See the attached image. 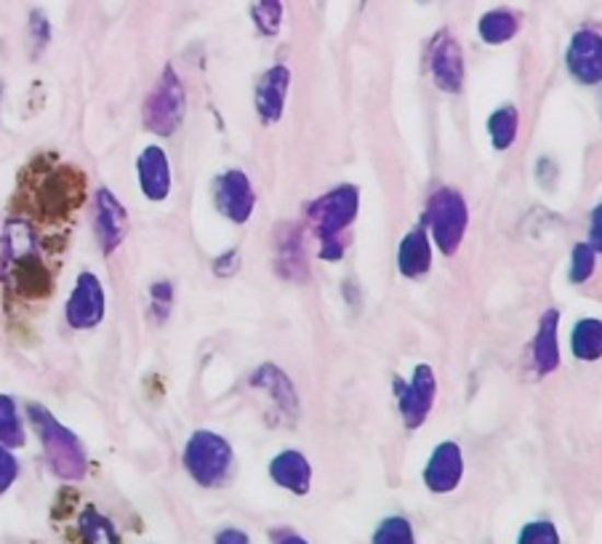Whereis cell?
Masks as SVG:
<instances>
[{
    "label": "cell",
    "mask_w": 602,
    "mask_h": 544,
    "mask_svg": "<svg viewBox=\"0 0 602 544\" xmlns=\"http://www.w3.org/2000/svg\"><path fill=\"white\" fill-rule=\"evenodd\" d=\"M251 382H254V387H262L264 393H269V398L278 403L280 412H286L288 417H293V414L299 412V401L297 393H293L291 379L282 374L280 369H275V366H262Z\"/></svg>",
    "instance_id": "cell-19"
},
{
    "label": "cell",
    "mask_w": 602,
    "mask_h": 544,
    "mask_svg": "<svg viewBox=\"0 0 602 544\" xmlns=\"http://www.w3.org/2000/svg\"><path fill=\"white\" fill-rule=\"evenodd\" d=\"M288 85H291V72L288 67L275 65L256 83V109H259L264 124H278L286 109Z\"/></svg>",
    "instance_id": "cell-16"
},
{
    "label": "cell",
    "mask_w": 602,
    "mask_h": 544,
    "mask_svg": "<svg viewBox=\"0 0 602 544\" xmlns=\"http://www.w3.org/2000/svg\"><path fill=\"white\" fill-rule=\"evenodd\" d=\"M280 267H282V275L306 273L304 254H301V238L291 235L280 243Z\"/></svg>",
    "instance_id": "cell-30"
},
{
    "label": "cell",
    "mask_w": 602,
    "mask_h": 544,
    "mask_svg": "<svg viewBox=\"0 0 602 544\" xmlns=\"http://www.w3.org/2000/svg\"><path fill=\"white\" fill-rule=\"evenodd\" d=\"M429 65H432V78L448 94H456L464 85V54L453 35H440L429 51Z\"/></svg>",
    "instance_id": "cell-12"
},
{
    "label": "cell",
    "mask_w": 602,
    "mask_h": 544,
    "mask_svg": "<svg viewBox=\"0 0 602 544\" xmlns=\"http://www.w3.org/2000/svg\"><path fill=\"white\" fill-rule=\"evenodd\" d=\"M89 198V174L76 163L38 155L20 174L11 213L24 219L43 241L67 248V232Z\"/></svg>",
    "instance_id": "cell-1"
},
{
    "label": "cell",
    "mask_w": 602,
    "mask_h": 544,
    "mask_svg": "<svg viewBox=\"0 0 602 544\" xmlns=\"http://www.w3.org/2000/svg\"><path fill=\"white\" fill-rule=\"evenodd\" d=\"M30 40H33V54L38 57L43 48L51 40V24H48V16L43 11H33L30 16Z\"/></svg>",
    "instance_id": "cell-31"
},
{
    "label": "cell",
    "mask_w": 602,
    "mask_h": 544,
    "mask_svg": "<svg viewBox=\"0 0 602 544\" xmlns=\"http://www.w3.org/2000/svg\"><path fill=\"white\" fill-rule=\"evenodd\" d=\"M594 262H598V252L589 243H579L570 256V280L574 283H587L594 273Z\"/></svg>",
    "instance_id": "cell-28"
},
{
    "label": "cell",
    "mask_w": 602,
    "mask_h": 544,
    "mask_svg": "<svg viewBox=\"0 0 602 544\" xmlns=\"http://www.w3.org/2000/svg\"><path fill=\"white\" fill-rule=\"evenodd\" d=\"M275 544H310L304 540V536L293 534V531H282V534L275 540Z\"/></svg>",
    "instance_id": "cell-37"
},
{
    "label": "cell",
    "mask_w": 602,
    "mask_h": 544,
    "mask_svg": "<svg viewBox=\"0 0 602 544\" xmlns=\"http://www.w3.org/2000/svg\"><path fill=\"white\" fill-rule=\"evenodd\" d=\"M464 456L456 443H440L424 470V483L432 494H448L462 483Z\"/></svg>",
    "instance_id": "cell-14"
},
{
    "label": "cell",
    "mask_w": 602,
    "mask_h": 544,
    "mask_svg": "<svg viewBox=\"0 0 602 544\" xmlns=\"http://www.w3.org/2000/svg\"><path fill=\"white\" fill-rule=\"evenodd\" d=\"M481 38L485 43H490V46H501V43L512 40L514 35H518L520 30V20L518 14H512V11H488V14L481 20Z\"/></svg>",
    "instance_id": "cell-24"
},
{
    "label": "cell",
    "mask_w": 602,
    "mask_h": 544,
    "mask_svg": "<svg viewBox=\"0 0 602 544\" xmlns=\"http://www.w3.org/2000/svg\"><path fill=\"white\" fill-rule=\"evenodd\" d=\"M78 534L83 544H120V534L107 516H102L94 505H85L78 516Z\"/></svg>",
    "instance_id": "cell-21"
},
{
    "label": "cell",
    "mask_w": 602,
    "mask_h": 544,
    "mask_svg": "<svg viewBox=\"0 0 602 544\" xmlns=\"http://www.w3.org/2000/svg\"><path fill=\"white\" fill-rule=\"evenodd\" d=\"M371 544H416V531L408 518H384V521L377 525V531H373Z\"/></svg>",
    "instance_id": "cell-26"
},
{
    "label": "cell",
    "mask_w": 602,
    "mask_h": 544,
    "mask_svg": "<svg viewBox=\"0 0 602 544\" xmlns=\"http://www.w3.org/2000/svg\"><path fill=\"white\" fill-rule=\"evenodd\" d=\"M466 211L464 198L453 189H440L432 200H429V228L435 232V241L445 254H456L462 246L466 232Z\"/></svg>",
    "instance_id": "cell-7"
},
{
    "label": "cell",
    "mask_w": 602,
    "mask_h": 544,
    "mask_svg": "<svg viewBox=\"0 0 602 544\" xmlns=\"http://www.w3.org/2000/svg\"><path fill=\"white\" fill-rule=\"evenodd\" d=\"M568 70L576 81L592 85L602 81V35L579 30L568 46Z\"/></svg>",
    "instance_id": "cell-11"
},
{
    "label": "cell",
    "mask_w": 602,
    "mask_h": 544,
    "mask_svg": "<svg viewBox=\"0 0 602 544\" xmlns=\"http://www.w3.org/2000/svg\"><path fill=\"white\" fill-rule=\"evenodd\" d=\"M141 195L152 204H163L171 195V163L163 147L150 144L139 152L137 161Z\"/></svg>",
    "instance_id": "cell-13"
},
{
    "label": "cell",
    "mask_w": 602,
    "mask_h": 544,
    "mask_svg": "<svg viewBox=\"0 0 602 544\" xmlns=\"http://www.w3.org/2000/svg\"><path fill=\"white\" fill-rule=\"evenodd\" d=\"M213 204H217V209L224 213L230 222L245 224L256 209L254 185H251V180L243 171H224V174L213 182Z\"/></svg>",
    "instance_id": "cell-9"
},
{
    "label": "cell",
    "mask_w": 602,
    "mask_h": 544,
    "mask_svg": "<svg viewBox=\"0 0 602 544\" xmlns=\"http://www.w3.org/2000/svg\"><path fill=\"white\" fill-rule=\"evenodd\" d=\"M16 478H20V462L11 454V449L0 445V497L14 486Z\"/></svg>",
    "instance_id": "cell-32"
},
{
    "label": "cell",
    "mask_w": 602,
    "mask_h": 544,
    "mask_svg": "<svg viewBox=\"0 0 602 544\" xmlns=\"http://www.w3.org/2000/svg\"><path fill=\"white\" fill-rule=\"evenodd\" d=\"M518 544H563L560 531L552 521H533L522 525Z\"/></svg>",
    "instance_id": "cell-29"
},
{
    "label": "cell",
    "mask_w": 602,
    "mask_h": 544,
    "mask_svg": "<svg viewBox=\"0 0 602 544\" xmlns=\"http://www.w3.org/2000/svg\"><path fill=\"white\" fill-rule=\"evenodd\" d=\"M0 100H3V78H0Z\"/></svg>",
    "instance_id": "cell-38"
},
{
    "label": "cell",
    "mask_w": 602,
    "mask_h": 544,
    "mask_svg": "<svg viewBox=\"0 0 602 544\" xmlns=\"http://www.w3.org/2000/svg\"><path fill=\"white\" fill-rule=\"evenodd\" d=\"M269 478L278 483L280 488H286V491L304 497V494H310L312 486V467L306 456L299 454V451H282V454L269 462Z\"/></svg>",
    "instance_id": "cell-17"
},
{
    "label": "cell",
    "mask_w": 602,
    "mask_h": 544,
    "mask_svg": "<svg viewBox=\"0 0 602 544\" xmlns=\"http://www.w3.org/2000/svg\"><path fill=\"white\" fill-rule=\"evenodd\" d=\"M27 419L35 427V432H38L40 445L46 451V460L51 464L54 475L70 483L83 481L85 470H89V454H85L81 438L72 430H67L48 408L38 406V403H30Z\"/></svg>",
    "instance_id": "cell-3"
},
{
    "label": "cell",
    "mask_w": 602,
    "mask_h": 544,
    "mask_svg": "<svg viewBox=\"0 0 602 544\" xmlns=\"http://www.w3.org/2000/svg\"><path fill=\"white\" fill-rule=\"evenodd\" d=\"M24 443H27V432H24L16 401L11 395H0V445L14 451L24 449Z\"/></svg>",
    "instance_id": "cell-23"
},
{
    "label": "cell",
    "mask_w": 602,
    "mask_h": 544,
    "mask_svg": "<svg viewBox=\"0 0 602 544\" xmlns=\"http://www.w3.org/2000/svg\"><path fill=\"white\" fill-rule=\"evenodd\" d=\"M184 470L193 475V481L202 488H219L221 483L230 478L232 464H235V454L232 445L217 432L198 430L187 440L184 449Z\"/></svg>",
    "instance_id": "cell-5"
},
{
    "label": "cell",
    "mask_w": 602,
    "mask_h": 544,
    "mask_svg": "<svg viewBox=\"0 0 602 544\" xmlns=\"http://www.w3.org/2000/svg\"><path fill=\"white\" fill-rule=\"evenodd\" d=\"M65 248L51 246L20 217H11L3 232L0 252V283L5 291V308L14 313L38 308L54 297L59 259Z\"/></svg>",
    "instance_id": "cell-2"
},
{
    "label": "cell",
    "mask_w": 602,
    "mask_h": 544,
    "mask_svg": "<svg viewBox=\"0 0 602 544\" xmlns=\"http://www.w3.org/2000/svg\"><path fill=\"white\" fill-rule=\"evenodd\" d=\"M171 302H174V289H171V283H155L152 286V304H155L158 315L169 313Z\"/></svg>",
    "instance_id": "cell-33"
},
{
    "label": "cell",
    "mask_w": 602,
    "mask_h": 544,
    "mask_svg": "<svg viewBox=\"0 0 602 544\" xmlns=\"http://www.w3.org/2000/svg\"><path fill=\"white\" fill-rule=\"evenodd\" d=\"M251 16H254V24L259 27V33L273 38V35L280 33L282 0H256L254 9H251Z\"/></svg>",
    "instance_id": "cell-27"
},
{
    "label": "cell",
    "mask_w": 602,
    "mask_h": 544,
    "mask_svg": "<svg viewBox=\"0 0 602 544\" xmlns=\"http://www.w3.org/2000/svg\"><path fill=\"white\" fill-rule=\"evenodd\" d=\"M213 544H251V536L243 529H221L213 536Z\"/></svg>",
    "instance_id": "cell-36"
},
{
    "label": "cell",
    "mask_w": 602,
    "mask_h": 544,
    "mask_svg": "<svg viewBox=\"0 0 602 544\" xmlns=\"http://www.w3.org/2000/svg\"><path fill=\"white\" fill-rule=\"evenodd\" d=\"M238 265H241V256H238V252H227L213 262V273H217L219 278H230V275L238 273Z\"/></svg>",
    "instance_id": "cell-34"
},
{
    "label": "cell",
    "mask_w": 602,
    "mask_h": 544,
    "mask_svg": "<svg viewBox=\"0 0 602 544\" xmlns=\"http://www.w3.org/2000/svg\"><path fill=\"white\" fill-rule=\"evenodd\" d=\"M518 109L501 107L488 118V134L496 150H509L518 139Z\"/></svg>",
    "instance_id": "cell-25"
},
{
    "label": "cell",
    "mask_w": 602,
    "mask_h": 544,
    "mask_svg": "<svg viewBox=\"0 0 602 544\" xmlns=\"http://www.w3.org/2000/svg\"><path fill=\"white\" fill-rule=\"evenodd\" d=\"M128 228V213L123 209V204L109 193L107 187H102L96 193V211H94V232L96 241H100L104 254H113L115 248L126 241Z\"/></svg>",
    "instance_id": "cell-10"
},
{
    "label": "cell",
    "mask_w": 602,
    "mask_h": 544,
    "mask_svg": "<svg viewBox=\"0 0 602 544\" xmlns=\"http://www.w3.org/2000/svg\"><path fill=\"white\" fill-rule=\"evenodd\" d=\"M107 313V293H104L102 280L94 273H81L76 280V289H72L70 299H67V326L72 332H89L96 328L104 321Z\"/></svg>",
    "instance_id": "cell-8"
},
{
    "label": "cell",
    "mask_w": 602,
    "mask_h": 544,
    "mask_svg": "<svg viewBox=\"0 0 602 544\" xmlns=\"http://www.w3.org/2000/svg\"><path fill=\"white\" fill-rule=\"evenodd\" d=\"M570 345H574V356L579 360H587V363L600 360L602 358V321H598V317H583V321L576 323Z\"/></svg>",
    "instance_id": "cell-22"
},
{
    "label": "cell",
    "mask_w": 602,
    "mask_h": 544,
    "mask_svg": "<svg viewBox=\"0 0 602 544\" xmlns=\"http://www.w3.org/2000/svg\"><path fill=\"white\" fill-rule=\"evenodd\" d=\"M589 246H592L598 254H602V204L594 206V211H592V224H589Z\"/></svg>",
    "instance_id": "cell-35"
},
{
    "label": "cell",
    "mask_w": 602,
    "mask_h": 544,
    "mask_svg": "<svg viewBox=\"0 0 602 544\" xmlns=\"http://www.w3.org/2000/svg\"><path fill=\"white\" fill-rule=\"evenodd\" d=\"M557 326H560V313L557 310H549L542 317V326H539V336H536V366L542 374H549L560 366V345H557Z\"/></svg>",
    "instance_id": "cell-20"
},
{
    "label": "cell",
    "mask_w": 602,
    "mask_h": 544,
    "mask_svg": "<svg viewBox=\"0 0 602 544\" xmlns=\"http://www.w3.org/2000/svg\"><path fill=\"white\" fill-rule=\"evenodd\" d=\"M435 390H438V384H435V371L429 369V366H419L414 379H410V384L401 395V414L405 425L408 427L424 425V419H427L429 412H432Z\"/></svg>",
    "instance_id": "cell-15"
},
{
    "label": "cell",
    "mask_w": 602,
    "mask_h": 544,
    "mask_svg": "<svg viewBox=\"0 0 602 544\" xmlns=\"http://www.w3.org/2000/svg\"><path fill=\"white\" fill-rule=\"evenodd\" d=\"M397 267L405 278H421L432 267V246L424 230H414L403 238L401 252H397Z\"/></svg>",
    "instance_id": "cell-18"
},
{
    "label": "cell",
    "mask_w": 602,
    "mask_h": 544,
    "mask_svg": "<svg viewBox=\"0 0 602 544\" xmlns=\"http://www.w3.org/2000/svg\"><path fill=\"white\" fill-rule=\"evenodd\" d=\"M358 204L360 195L358 189L344 185L331 189L328 195H323L321 200L310 206V224L315 230V235L323 243V256L325 259H341L344 243L341 235L344 230L352 224V219L358 217Z\"/></svg>",
    "instance_id": "cell-4"
},
{
    "label": "cell",
    "mask_w": 602,
    "mask_h": 544,
    "mask_svg": "<svg viewBox=\"0 0 602 544\" xmlns=\"http://www.w3.org/2000/svg\"><path fill=\"white\" fill-rule=\"evenodd\" d=\"M184 109H187L184 85L180 76L171 67H165L163 78L144 102V126L158 137H171L182 126Z\"/></svg>",
    "instance_id": "cell-6"
}]
</instances>
